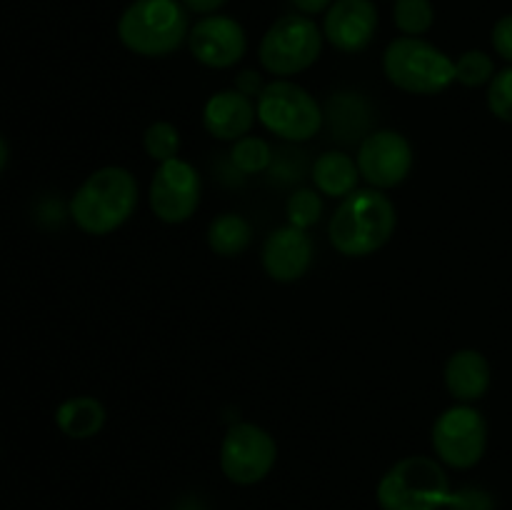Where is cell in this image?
<instances>
[{"instance_id":"cell-18","label":"cell","mask_w":512,"mask_h":510,"mask_svg":"<svg viewBox=\"0 0 512 510\" xmlns=\"http://www.w3.org/2000/svg\"><path fill=\"white\" fill-rule=\"evenodd\" d=\"M55 423H58V428L68 438H93V435H98L103 430L105 408L98 398L78 395V398H68L65 403L58 405V410H55Z\"/></svg>"},{"instance_id":"cell-30","label":"cell","mask_w":512,"mask_h":510,"mask_svg":"<svg viewBox=\"0 0 512 510\" xmlns=\"http://www.w3.org/2000/svg\"><path fill=\"white\" fill-rule=\"evenodd\" d=\"M185 8L195 10V13L203 15H213L215 10H220L225 5V0H183Z\"/></svg>"},{"instance_id":"cell-6","label":"cell","mask_w":512,"mask_h":510,"mask_svg":"<svg viewBox=\"0 0 512 510\" xmlns=\"http://www.w3.org/2000/svg\"><path fill=\"white\" fill-rule=\"evenodd\" d=\"M323 30L308 15H283L260 40V65L278 78L308 70L323 50Z\"/></svg>"},{"instance_id":"cell-9","label":"cell","mask_w":512,"mask_h":510,"mask_svg":"<svg viewBox=\"0 0 512 510\" xmlns=\"http://www.w3.org/2000/svg\"><path fill=\"white\" fill-rule=\"evenodd\" d=\"M278 445L273 435L255 423H235L220 445V468L238 485H255L273 470Z\"/></svg>"},{"instance_id":"cell-20","label":"cell","mask_w":512,"mask_h":510,"mask_svg":"<svg viewBox=\"0 0 512 510\" xmlns=\"http://www.w3.org/2000/svg\"><path fill=\"white\" fill-rule=\"evenodd\" d=\"M395 25L408 38H420L435 23V8L430 0H395Z\"/></svg>"},{"instance_id":"cell-22","label":"cell","mask_w":512,"mask_h":510,"mask_svg":"<svg viewBox=\"0 0 512 510\" xmlns=\"http://www.w3.org/2000/svg\"><path fill=\"white\" fill-rule=\"evenodd\" d=\"M143 148L155 163H165V160L178 158L180 150V133L173 123L168 120H155L148 125L143 133Z\"/></svg>"},{"instance_id":"cell-17","label":"cell","mask_w":512,"mask_h":510,"mask_svg":"<svg viewBox=\"0 0 512 510\" xmlns=\"http://www.w3.org/2000/svg\"><path fill=\"white\" fill-rule=\"evenodd\" d=\"M358 180V160L340 153V150H328L313 165L315 188H318L320 195H328V198H348L350 193L358 190Z\"/></svg>"},{"instance_id":"cell-24","label":"cell","mask_w":512,"mask_h":510,"mask_svg":"<svg viewBox=\"0 0 512 510\" xmlns=\"http://www.w3.org/2000/svg\"><path fill=\"white\" fill-rule=\"evenodd\" d=\"M285 210H288L290 225L308 230L313 228L320 220V215H323V200H320V195L315 193V190L300 188L290 195L288 203H285Z\"/></svg>"},{"instance_id":"cell-29","label":"cell","mask_w":512,"mask_h":510,"mask_svg":"<svg viewBox=\"0 0 512 510\" xmlns=\"http://www.w3.org/2000/svg\"><path fill=\"white\" fill-rule=\"evenodd\" d=\"M290 3H293L300 13L318 15V13H323V10H328L335 0H290Z\"/></svg>"},{"instance_id":"cell-4","label":"cell","mask_w":512,"mask_h":510,"mask_svg":"<svg viewBox=\"0 0 512 510\" xmlns=\"http://www.w3.org/2000/svg\"><path fill=\"white\" fill-rule=\"evenodd\" d=\"M450 480L438 460L410 455L395 463L378 483L383 510H440L450 503Z\"/></svg>"},{"instance_id":"cell-27","label":"cell","mask_w":512,"mask_h":510,"mask_svg":"<svg viewBox=\"0 0 512 510\" xmlns=\"http://www.w3.org/2000/svg\"><path fill=\"white\" fill-rule=\"evenodd\" d=\"M493 48L500 58L512 63V15H503L493 25Z\"/></svg>"},{"instance_id":"cell-21","label":"cell","mask_w":512,"mask_h":510,"mask_svg":"<svg viewBox=\"0 0 512 510\" xmlns=\"http://www.w3.org/2000/svg\"><path fill=\"white\" fill-rule=\"evenodd\" d=\"M230 158L233 165L245 175L263 173L273 165V148L265 143L263 138H255V135H245V138L235 140L233 150H230Z\"/></svg>"},{"instance_id":"cell-16","label":"cell","mask_w":512,"mask_h":510,"mask_svg":"<svg viewBox=\"0 0 512 510\" xmlns=\"http://www.w3.org/2000/svg\"><path fill=\"white\" fill-rule=\"evenodd\" d=\"M445 388L460 403L480 400L490 388V363L480 350H455L445 365Z\"/></svg>"},{"instance_id":"cell-14","label":"cell","mask_w":512,"mask_h":510,"mask_svg":"<svg viewBox=\"0 0 512 510\" xmlns=\"http://www.w3.org/2000/svg\"><path fill=\"white\" fill-rule=\"evenodd\" d=\"M313 265V238L308 230L283 225L275 228L263 243V268L278 283H295Z\"/></svg>"},{"instance_id":"cell-15","label":"cell","mask_w":512,"mask_h":510,"mask_svg":"<svg viewBox=\"0 0 512 510\" xmlns=\"http://www.w3.org/2000/svg\"><path fill=\"white\" fill-rule=\"evenodd\" d=\"M258 118V108L253 98L240 90H220L210 95L203 108V125L213 138L218 140H240L250 133Z\"/></svg>"},{"instance_id":"cell-7","label":"cell","mask_w":512,"mask_h":510,"mask_svg":"<svg viewBox=\"0 0 512 510\" xmlns=\"http://www.w3.org/2000/svg\"><path fill=\"white\" fill-rule=\"evenodd\" d=\"M258 120L273 135L293 143H303L318 135L323 125V110L318 100L298 83L273 80L258 95Z\"/></svg>"},{"instance_id":"cell-26","label":"cell","mask_w":512,"mask_h":510,"mask_svg":"<svg viewBox=\"0 0 512 510\" xmlns=\"http://www.w3.org/2000/svg\"><path fill=\"white\" fill-rule=\"evenodd\" d=\"M450 510H493V498L480 488H463L450 495Z\"/></svg>"},{"instance_id":"cell-19","label":"cell","mask_w":512,"mask_h":510,"mask_svg":"<svg viewBox=\"0 0 512 510\" xmlns=\"http://www.w3.org/2000/svg\"><path fill=\"white\" fill-rule=\"evenodd\" d=\"M253 240V228L248 220L238 213H223L210 220L208 225V245L220 258H238L245 253Z\"/></svg>"},{"instance_id":"cell-25","label":"cell","mask_w":512,"mask_h":510,"mask_svg":"<svg viewBox=\"0 0 512 510\" xmlns=\"http://www.w3.org/2000/svg\"><path fill=\"white\" fill-rule=\"evenodd\" d=\"M488 108L498 120L512 123V68L500 70L490 80L488 88Z\"/></svg>"},{"instance_id":"cell-13","label":"cell","mask_w":512,"mask_h":510,"mask_svg":"<svg viewBox=\"0 0 512 510\" xmlns=\"http://www.w3.org/2000/svg\"><path fill=\"white\" fill-rule=\"evenodd\" d=\"M378 33V8L373 0H335L325 10L323 35L343 53H360Z\"/></svg>"},{"instance_id":"cell-1","label":"cell","mask_w":512,"mask_h":510,"mask_svg":"<svg viewBox=\"0 0 512 510\" xmlns=\"http://www.w3.org/2000/svg\"><path fill=\"white\" fill-rule=\"evenodd\" d=\"M398 213L383 190H355L340 200L328 225L333 248L345 258H365L373 255L393 238Z\"/></svg>"},{"instance_id":"cell-12","label":"cell","mask_w":512,"mask_h":510,"mask_svg":"<svg viewBox=\"0 0 512 510\" xmlns=\"http://www.w3.org/2000/svg\"><path fill=\"white\" fill-rule=\"evenodd\" d=\"M188 45L200 65L225 70L243 60L248 50V35L243 25L228 15H205L190 28Z\"/></svg>"},{"instance_id":"cell-28","label":"cell","mask_w":512,"mask_h":510,"mask_svg":"<svg viewBox=\"0 0 512 510\" xmlns=\"http://www.w3.org/2000/svg\"><path fill=\"white\" fill-rule=\"evenodd\" d=\"M265 85L260 83V75L255 73V70H243V73L235 78V90H240L243 95H248V98H253V95H260L263 93Z\"/></svg>"},{"instance_id":"cell-10","label":"cell","mask_w":512,"mask_h":510,"mask_svg":"<svg viewBox=\"0 0 512 510\" xmlns=\"http://www.w3.org/2000/svg\"><path fill=\"white\" fill-rule=\"evenodd\" d=\"M203 183L188 160H165L150 180V208L155 218L168 225H180L195 215L200 205Z\"/></svg>"},{"instance_id":"cell-3","label":"cell","mask_w":512,"mask_h":510,"mask_svg":"<svg viewBox=\"0 0 512 510\" xmlns=\"http://www.w3.org/2000/svg\"><path fill=\"white\" fill-rule=\"evenodd\" d=\"M183 0H133L118 20V38L130 53L165 58L188 38Z\"/></svg>"},{"instance_id":"cell-5","label":"cell","mask_w":512,"mask_h":510,"mask_svg":"<svg viewBox=\"0 0 512 510\" xmlns=\"http://www.w3.org/2000/svg\"><path fill=\"white\" fill-rule=\"evenodd\" d=\"M383 70L395 88L438 95L455 83V60L423 38H395L383 53Z\"/></svg>"},{"instance_id":"cell-11","label":"cell","mask_w":512,"mask_h":510,"mask_svg":"<svg viewBox=\"0 0 512 510\" xmlns=\"http://www.w3.org/2000/svg\"><path fill=\"white\" fill-rule=\"evenodd\" d=\"M360 178L373 188L390 190L405 183L413 170V148L398 130H375L360 140L358 148Z\"/></svg>"},{"instance_id":"cell-23","label":"cell","mask_w":512,"mask_h":510,"mask_svg":"<svg viewBox=\"0 0 512 510\" xmlns=\"http://www.w3.org/2000/svg\"><path fill=\"white\" fill-rule=\"evenodd\" d=\"M495 78V63L485 50H465L455 60V80L465 88H480Z\"/></svg>"},{"instance_id":"cell-2","label":"cell","mask_w":512,"mask_h":510,"mask_svg":"<svg viewBox=\"0 0 512 510\" xmlns=\"http://www.w3.org/2000/svg\"><path fill=\"white\" fill-rule=\"evenodd\" d=\"M138 180L128 168L105 165L85 178L70 200V218L83 233L110 235L138 208Z\"/></svg>"},{"instance_id":"cell-31","label":"cell","mask_w":512,"mask_h":510,"mask_svg":"<svg viewBox=\"0 0 512 510\" xmlns=\"http://www.w3.org/2000/svg\"><path fill=\"white\" fill-rule=\"evenodd\" d=\"M5 163H8V145H5V140L0 138V173H3Z\"/></svg>"},{"instance_id":"cell-8","label":"cell","mask_w":512,"mask_h":510,"mask_svg":"<svg viewBox=\"0 0 512 510\" xmlns=\"http://www.w3.org/2000/svg\"><path fill=\"white\" fill-rule=\"evenodd\" d=\"M488 448V423L473 405H453L433 425V450L445 465L468 470L483 460Z\"/></svg>"}]
</instances>
